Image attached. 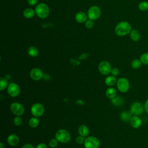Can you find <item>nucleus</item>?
I'll return each instance as SVG.
<instances>
[{
    "label": "nucleus",
    "instance_id": "1",
    "mask_svg": "<svg viewBox=\"0 0 148 148\" xmlns=\"http://www.w3.org/2000/svg\"><path fill=\"white\" fill-rule=\"evenodd\" d=\"M132 30L131 24L125 21L119 22L115 27L114 32L119 36H124L129 34Z\"/></svg>",
    "mask_w": 148,
    "mask_h": 148
},
{
    "label": "nucleus",
    "instance_id": "2",
    "mask_svg": "<svg viewBox=\"0 0 148 148\" xmlns=\"http://www.w3.org/2000/svg\"><path fill=\"white\" fill-rule=\"evenodd\" d=\"M35 14L40 18H45L48 17L50 13V9L47 5L45 3H40L35 7Z\"/></svg>",
    "mask_w": 148,
    "mask_h": 148
},
{
    "label": "nucleus",
    "instance_id": "3",
    "mask_svg": "<svg viewBox=\"0 0 148 148\" xmlns=\"http://www.w3.org/2000/svg\"><path fill=\"white\" fill-rule=\"evenodd\" d=\"M55 138L58 141V142L62 143H66L69 142L71 139V135L69 132L65 129L58 130L56 134Z\"/></svg>",
    "mask_w": 148,
    "mask_h": 148
},
{
    "label": "nucleus",
    "instance_id": "4",
    "mask_svg": "<svg viewBox=\"0 0 148 148\" xmlns=\"http://www.w3.org/2000/svg\"><path fill=\"white\" fill-rule=\"evenodd\" d=\"M100 145L99 140L95 136H87L85 138L84 146L85 148H98Z\"/></svg>",
    "mask_w": 148,
    "mask_h": 148
},
{
    "label": "nucleus",
    "instance_id": "5",
    "mask_svg": "<svg viewBox=\"0 0 148 148\" xmlns=\"http://www.w3.org/2000/svg\"><path fill=\"white\" fill-rule=\"evenodd\" d=\"M116 86L118 90L121 92H126L130 89V82L125 77H120L117 80Z\"/></svg>",
    "mask_w": 148,
    "mask_h": 148
},
{
    "label": "nucleus",
    "instance_id": "6",
    "mask_svg": "<svg viewBox=\"0 0 148 148\" xmlns=\"http://www.w3.org/2000/svg\"><path fill=\"white\" fill-rule=\"evenodd\" d=\"M145 110L144 105L139 102H134L130 107V112L133 116L141 115Z\"/></svg>",
    "mask_w": 148,
    "mask_h": 148
},
{
    "label": "nucleus",
    "instance_id": "7",
    "mask_svg": "<svg viewBox=\"0 0 148 148\" xmlns=\"http://www.w3.org/2000/svg\"><path fill=\"white\" fill-rule=\"evenodd\" d=\"M44 112L45 108L40 103H35L31 107V113L34 117H40L43 114Z\"/></svg>",
    "mask_w": 148,
    "mask_h": 148
},
{
    "label": "nucleus",
    "instance_id": "8",
    "mask_svg": "<svg viewBox=\"0 0 148 148\" xmlns=\"http://www.w3.org/2000/svg\"><path fill=\"white\" fill-rule=\"evenodd\" d=\"M10 109L11 112L17 116H21L24 113V107L17 102H12L10 106Z\"/></svg>",
    "mask_w": 148,
    "mask_h": 148
},
{
    "label": "nucleus",
    "instance_id": "9",
    "mask_svg": "<svg viewBox=\"0 0 148 148\" xmlns=\"http://www.w3.org/2000/svg\"><path fill=\"white\" fill-rule=\"evenodd\" d=\"M101 9L97 6H92L87 11V16L89 19L92 20H97L101 16Z\"/></svg>",
    "mask_w": 148,
    "mask_h": 148
},
{
    "label": "nucleus",
    "instance_id": "10",
    "mask_svg": "<svg viewBox=\"0 0 148 148\" xmlns=\"http://www.w3.org/2000/svg\"><path fill=\"white\" fill-rule=\"evenodd\" d=\"M8 94L12 97H17L20 92V88L18 84L16 83H10L7 87Z\"/></svg>",
    "mask_w": 148,
    "mask_h": 148
},
{
    "label": "nucleus",
    "instance_id": "11",
    "mask_svg": "<svg viewBox=\"0 0 148 148\" xmlns=\"http://www.w3.org/2000/svg\"><path fill=\"white\" fill-rule=\"evenodd\" d=\"M99 72L103 75H107L109 74L112 70L111 65L108 61H102L98 65Z\"/></svg>",
    "mask_w": 148,
    "mask_h": 148
},
{
    "label": "nucleus",
    "instance_id": "12",
    "mask_svg": "<svg viewBox=\"0 0 148 148\" xmlns=\"http://www.w3.org/2000/svg\"><path fill=\"white\" fill-rule=\"evenodd\" d=\"M43 74L44 73H43L42 71L38 68H32L29 72V76L31 78L35 81L40 80V79H43Z\"/></svg>",
    "mask_w": 148,
    "mask_h": 148
},
{
    "label": "nucleus",
    "instance_id": "13",
    "mask_svg": "<svg viewBox=\"0 0 148 148\" xmlns=\"http://www.w3.org/2000/svg\"><path fill=\"white\" fill-rule=\"evenodd\" d=\"M20 142L18 136L15 134H10L7 138V142L11 146H16Z\"/></svg>",
    "mask_w": 148,
    "mask_h": 148
},
{
    "label": "nucleus",
    "instance_id": "14",
    "mask_svg": "<svg viewBox=\"0 0 148 148\" xmlns=\"http://www.w3.org/2000/svg\"><path fill=\"white\" fill-rule=\"evenodd\" d=\"M130 124L133 128H139L142 125L141 119L138 116H132L130 121Z\"/></svg>",
    "mask_w": 148,
    "mask_h": 148
},
{
    "label": "nucleus",
    "instance_id": "15",
    "mask_svg": "<svg viewBox=\"0 0 148 148\" xmlns=\"http://www.w3.org/2000/svg\"><path fill=\"white\" fill-rule=\"evenodd\" d=\"M87 14H86L84 12H79L75 14V19L79 23H83L87 21Z\"/></svg>",
    "mask_w": 148,
    "mask_h": 148
},
{
    "label": "nucleus",
    "instance_id": "16",
    "mask_svg": "<svg viewBox=\"0 0 148 148\" xmlns=\"http://www.w3.org/2000/svg\"><path fill=\"white\" fill-rule=\"evenodd\" d=\"M77 131L79 135L83 136L84 137H87L89 134L88 127L84 124H82L79 127Z\"/></svg>",
    "mask_w": 148,
    "mask_h": 148
},
{
    "label": "nucleus",
    "instance_id": "17",
    "mask_svg": "<svg viewBox=\"0 0 148 148\" xmlns=\"http://www.w3.org/2000/svg\"><path fill=\"white\" fill-rule=\"evenodd\" d=\"M132 114H131V113L130 112H127V111H123L120 113V119L125 122V123H127V122H130Z\"/></svg>",
    "mask_w": 148,
    "mask_h": 148
},
{
    "label": "nucleus",
    "instance_id": "18",
    "mask_svg": "<svg viewBox=\"0 0 148 148\" xmlns=\"http://www.w3.org/2000/svg\"><path fill=\"white\" fill-rule=\"evenodd\" d=\"M130 37L132 41L138 42L140 39V34L136 29H132L130 33Z\"/></svg>",
    "mask_w": 148,
    "mask_h": 148
},
{
    "label": "nucleus",
    "instance_id": "19",
    "mask_svg": "<svg viewBox=\"0 0 148 148\" xmlns=\"http://www.w3.org/2000/svg\"><path fill=\"white\" fill-rule=\"evenodd\" d=\"M117 79L116 76H114L113 75L109 76L106 77L105 79V83L106 86L109 87H112L114 86L117 83Z\"/></svg>",
    "mask_w": 148,
    "mask_h": 148
},
{
    "label": "nucleus",
    "instance_id": "20",
    "mask_svg": "<svg viewBox=\"0 0 148 148\" xmlns=\"http://www.w3.org/2000/svg\"><path fill=\"white\" fill-rule=\"evenodd\" d=\"M116 94H117V92L116 89L112 87H110L108 88L105 92L106 97L110 99H112L115 97H116Z\"/></svg>",
    "mask_w": 148,
    "mask_h": 148
},
{
    "label": "nucleus",
    "instance_id": "21",
    "mask_svg": "<svg viewBox=\"0 0 148 148\" xmlns=\"http://www.w3.org/2000/svg\"><path fill=\"white\" fill-rule=\"evenodd\" d=\"M23 14L24 17L26 18H32L35 14V11L32 8H26L24 10Z\"/></svg>",
    "mask_w": 148,
    "mask_h": 148
},
{
    "label": "nucleus",
    "instance_id": "22",
    "mask_svg": "<svg viewBox=\"0 0 148 148\" xmlns=\"http://www.w3.org/2000/svg\"><path fill=\"white\" fill-rule=\"evenodd\" d=\"M27 53L29 56L32 57H35L38 56L39 50L35 46H30L27 49Z\"/></svg>",
    "mask_w": 148,
    "mask_h": 148
},
{
    "label": "nucleus",
    "instance_id": "23",
    "mask_svg": "<svg viewBox=\"0 0 148 148\" xmlns=\"http://www.w3.org/2000/svg\"><path fill=\"white\" fill-rule=\"evenodd\" d=\"M124 99L121 97H115L113 99H111L112 103L115 106H121L124 103Z\"/></svg>",
    "mask_w": 148,
    "mask_h": 148
},
{
    "label": "nucleus",
    "instance_id": "24",
    "mask_svg": "<svg viewBox=\"0 0 148 148\" xmlns=\"http://www.w3.org/2000/svg\"><path fill=\"white\" fill-rule=\"evenodd\" d=\"M28 124L31 128H36L39 124V120L36 117H32L29 119L28 121Z\"/></svg>",
    "mask_w": 148,
    "mask_h": 148
},
{
    "label": "nucleus",
    "instance_id": "25",
    "mask_svg": "<svg viewBox=\"0 0 148 148\" xmlns=\"http://www.w3.org/2000/svg\"><path fill=\"white\" fill-rule=\"evenodd\" d=\"M142 62L140 60V59L138 58H135L131 62V66L133 69H138L139 68H140L141 65H142Z\"/></svg>",
    "mask_w": 148,
    "mask_h": 148
},
{
    "label": "nucleus",
    "instance_id": "26",
    "mask_svg": "<svg viewBox=\"0 0 148 148\" xmlns=\"http://www.w3.org/2000/svg\"><path fill=\"white\" fill-rule=\"evenodd\" d=\"M9 85L8 80L5 77H1L0 78V90L3 91L8 87Z\"/></svg>",
    "mask_w": 148,
    "mask_h": 148
},
{
    "label": "nucleus",
    "instance_id": "27",
    "mask_svg": "<svg viewBox=\"0 0 148 148\" xmlns=\"http://www.w3.org/2000/svg\"><path fill=\"white\" fill-rule=\"evenodd\" d=\"M138 9L142 12H146L148 10V2L143 1L139 2L138 4Z\"/></svg>",
    "mask_w": 148,
    "mask_h": 148
},
{
    "label": "nucleus",
    "instance_id": "28",
    "mask_svg": "<svg viewBox=\"0 0 148 148\" xmlns=\"http://www.w3.org/2000/svg\"><path fill=\"white\" fill-rule=\"evenodd\" d=\"M139 59L142 64L148 65V52H145L142 54Z\"/></svg>",
    "mask_w": 148,
    "mask_h": 148
},
{
    "label": "nucleus",
    "instance_id": "29",
    "mask_svg": "<svg viewBox=\"0 0 148 148\" xmlns=\"http://www.w3.org/2000/svg\"><path fill=\"white\" fill-rule=\"evenodd\" d=\"M23 120L21 117V116H16L13 119V123L16 126H20L22 124Z\"/></svg>",
    "mask_w": 148,
    "mask_h": 148
},
{
    "label": "nucleus",
    "instance_id": "30",
    "mask_svg": "<svg viewBox=\"0 0 148 148\" xmlns=\"http://www.w3.org/2000/svg\"><path fill=\"white\" fill-rule=\"evenodd\" d=\"M58 143V141L56 138H52L51 139L49 142V145L50 147L54 148L57 146Z\"/></svg>",
    "mask_w": 148,
    "mask_h": 148
},
{
    "label": "nucleus",
    "instance_id": "31",
    "mask_svg": "<svg viewBox=\"0 0 148 148\" xmlns=\"http://www.w3.org/2000/svg\"><path fill=\"white\" fill-rule=\"evenodd\" d=\"M85 26L88 29H91L94 26V22L93 20L91 19L87 20V21L85 22Z\"/></svg>",
    "mask_w": 148,
    "mask_h": 148
},
{
    "label": "nucleus",
    "instance_id": "32",
    "mask_svg": "<svg viewBox=\"0 0 148 148\" xmlns=\"http://www.w3.org/2000/svg\"><path fill=\"white\" fill-rule=\"evenodd\" d=\"M85 140V138L84 136L79 135L78 136L76 137V142L79 144V145H82V144H84Z\"/></svg>",
    "mask_w": 148,
    "mask_h": 148
},
{
    "label": "nucleus",
    "instance_id": "33",
    "mask_svg": "<svg viewBox=\"0 0 148 148\" xmlns=\"http://www.w3.org/2000/svg\"><path fill=\"white\" fill-rule=\"evenodd\" d=\"M111 74L114 76H117L119 75L120 73V70L117 67H114V68H112V70H111V72H110Z\"/></svg>",
    "mask_w": 148,
    "mask_h": 148
},
{
    "label": "nucleus",
    "instance_id": "34",
    "mask_svg": "<svg viewBox=\"0 0 148 148\" xmlns=\"http://www.w3.org/2000/svg\"><path fill=\"white\" fill-rule=\"evenodd\" d=\"M27 2L30 6H34L37 3L38 0H27Z\"/></svg>",
    "mask_w": 148,
    "mask_h": 148
},
{
    "label": "nucleus",
    "instance_id": "35",
    "mask_svg": "<svg viewBox=\"0 0 148 148\" xmlns=\"http://www.w3.org/2000/svg\"><path fill=\"white\" fill-rule=\"evenodd\" d=\"M43 79L45 81H49L50 79V75L49 73H44L43 76Z\"/></svg>",
    "mask_w": 148,
    "mask_h": 148
},
{
    "label": "nucleus",
    "instance_id": "36",
    "mask_svg": "<svg viewBox=\"0 0 148 148\" xmlns=\"http://www.w3.org/2000/svg\"><path fill=\"white\" fill-rule=\"evenodd\" d=\"M36 148H47L46 145L44 143H40L37 145Z\"/></svg>",
    "mask_w": 148,
    "mask_h": 148
},
{
    "label": "nucleus",
    "instance_id": "37",
    "mask_svg": "<svg viewBox=\"0 0 148 148\" xmlns=\"http://www.w3.org/2000/svg\"><path fill=\"white\" fill-rule=\"evenodd\" d=\"M144 108H145V112L148 114V98L146 100V101L144 103Z\"/></svg>",
    "mask_w": 148,
    "mask_h": 148
},
{
    "label": "nucleus",
    "instance_id": "38",
    "mask_svg": "<svg viewBox=\"0 0 148 148\" xmlns=\"http://www.w3.org/2000/svg\"><path fill=\"white\" fill-rule=\"evenodd\" d=\"M21 148H35V147L32 145L30 143H25L21 147Z\"/></svg>",
    "mask_w": 148,
    "mask_h": 148
},
{
    "label": "nucleus",
    "instance_id": "39",
    "mask_svg": "<svg viewBox=\"0 0 148 148\" xmlns=\"http://www.w3.org/2000/svg\"><path fill=\"white\" fill-rule=\"evenodd\" d=\"M76 103L77 105H84V102L81 100V99H77L76 101Z\"/></svg>",
    "mask_w": 148,
    "mask_h": 148
},
{
    "label": "nucleus",
    "instance_id": "40",
    "mask_svg": "<svg viewBox=\"0 0 148 148\" xmlns=\"http://www.w3.org/2000/svg\"><path fill=\"white\" fill-rule=\"evenodd\" d=\"M0 148H4V145L2 142L0 143Z\"/></svg>",
    "mask_w": 148,
    "mask_h": 148
}]
</instances>
